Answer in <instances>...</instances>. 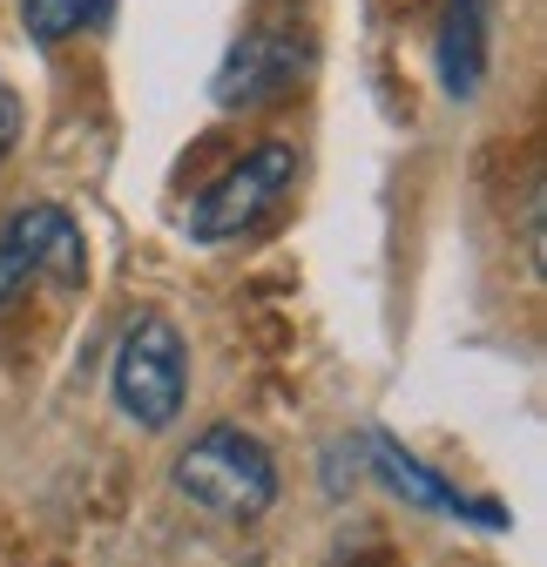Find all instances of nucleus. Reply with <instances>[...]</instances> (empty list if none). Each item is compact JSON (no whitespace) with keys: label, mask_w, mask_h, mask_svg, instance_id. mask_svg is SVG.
Segmentation results:
<instances>
[{"label":"nucleus","mask_w":547,"mask_h":567,"mask_svg":"<svg viewBox=\"0 0 547 567\" xmlns=\"http://www.w3.org/2000/svg\"><path fill=\"white\" fill-rule=\"evenodd\" d=\"M176 493L189 507L217 514V520H257L278 501V460L264 440H250L244 425H210L196 433L176 460Z\"/></svg>","instance_id":"obj_1"},{"label":"nucleus","mask_w":547,"mask_h":567,"mask_svg":"<svg viewBox=\"0 0 547 567\" xmlns=\"http://www.w3.org/2000/svg\"><path fill=\"white\" fill-rule=\"evenodd\" d=\"M183 385H189V351L183 331L169 318H135L115 344V365H109V392L115 412L135 425V433H169L176 412H183Z\"/></svg>","instance_id":"obj_2"},{"label":"nucleus","mask_w":547,"mask_h":567,"mask_svg":"<svg viewBox=\"0 0 547 567\" xmlns=\"http://www.w3.org/2000/svg\"><path fill=\"white\" fill-rule=\"evenodd\" d=\"M41 277L61 284V291L89 284V237L61 203H21L0 224V311L21 305Z\"/></svg>","instance_id":"obj_3"},{"label":"nucleus","mask_w":547,"mask_h":567,"mask_svg":"<svg viewBox=\"0 0 547 567\" xmlns=\"http://www.w3.org/2000/svg\"><path fill=\"white\" fill-rule=\"evenodd\" d=\"M291 176H298V156L285 150V142H257V150H244L210 189H203L196 203H189V217H183V230L196 237V244H224V237H244L270 203H278L285 189H291Z\"/></svg>","instance_id":"obj_4"},{"label":"nucleus","mask_w":547,"mask_h":567,"mask_svg":"<svg viewBox=\"0 0 547 567\" xmlns=\"http://www.w3.org/2000/svg\"><path fill=\"white\" fill-rule=\"evenodd\" d=\"M311 68V34H298V21H257L250 34L230 41L224 68H217V109H264V102H285Z\"/></svg>","instance_id":"obj_5"},{"label":"nucleus","mask_w":547,"mask_h":567,"mask_svg":"<svg viewBox=\"0 0 547 567\" xmlns=\"http://www.w3.org/2000/svg\"><path fill=\"white\" fill-rule=\"evenodd\" d=\"M487 54H494V0H440L433 61H440V89H446L453 102H473V95H481Z\"/></svg>","instance_id":"obj_6"},{"label":"nucleus","mask_w":547,"mask_h":567,"mask_svg":"<svg viewBox=\"0 0 547 567\" xmlns=\"http://www.w3.org/2000/svg\"><path fill=\"white\" fill-rule=\"evenodd\" d=\"M365 460H372V473L399 493V501H413V507H426V514H446V520H487V527H500V507H473L460 486H446L433 466H420L413 453H405L399 440H385V433H365Z\"/></svg>","instance_id":"obj_7"},{"label":"nucleus","mask_w":547,"mask_h":567,"mask_svg":"<svg viewBox=\"0 0 547 567\" xmlns=\"http://www.w3.org/2000/svg\"><path fill=\"white\" fill-rule=\"evenodd\" d=\"M95 21V0H21V28L34 48H61Z\"/></svg>","instance_id":"obj_8"},{"label":"nucleus","mask_w":547,"mask_h":567,"mask_svg":"<svg viewBox=\"0 0 547 567\" xmlns=\"http://www.w3.org/2000/svg\"><path fill=\"white\" fill-rule=\"evenodd\" d=\"M14 142H21V95L8 89V75H0V163L14 156Z\"/></svg>","instance_id":"obj_9"}]
</instances>
